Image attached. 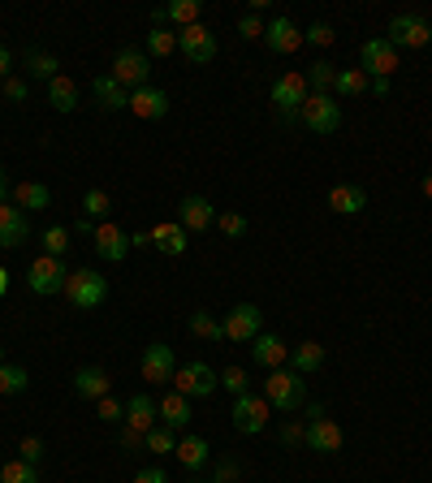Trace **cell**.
Masks as SVG:
<instances>
[{
  "mask_svg": "<svg viewBox=\"0 0 432 483\" xmlns=\"http://www.w3.org/2000/svg\"><path fill=\"white\" fill-rule=\"evenodd\" d=\"M4 290H9V272L0 268V298H4Z\"/></svg>",
  "mask_w": 432,
  "mask_h": 483,
  "instance_id": "cell-56",
  "label": "cell"
},
{
  "mask_svg": "<svg viewBox=\"0 0 432 483\" xmlns=\"http://www.w3.org/2000/svg\"><path fill=\"white\" fill-rule=\"evenodd\" d=\"M359 65H364L367 78H389L398 69V48L389 39H367L359 48Z\"/></svg>",
  "mask_w": 432,
  "mask_h": 483,
  "instance_id": "cell-11",
  "label": "cell"
},
{
  "mask_svg": "<svg viewBox=\"0 0 432 483\" xmlns=\"http://www.w3.org/2000/svg\"><path fill=\"white\" fill-rule=\"evenodd\" d=\"M82 212H87L91 221H104V216L113 212V194L108 191H87L82 194Z\"/></svg>",
  "mask_w": 432,
  "mask_h": 483,
  "instance_id": "cell-39",
  "label": "cell"
},
{
  "mask_svg": "<svg viewBox=\"0 0 432 483\" xmlns=\"http://www.w3.org/2000/svg\"><path fill=\"white\" fill-rule=\"evenodd\" d=\"M302 440H307V423H286V427H281V445H290V449H295V445H302Z\"/></svg>",
  "mask_w": 432,
  "mask_h": 483,
  "instance_id": "cell-49",
  "label": "cell"
},
{
  "mask_svg": "<svg viewBox=\"0 0 432 483\" xmlns=\"http://www.w3.org/2000/svg\"><path fill=\"white\" fill-rule=\"evenodd\" d=\"M307 96H311V91H307V78H302V74H286V78L272 82V104H277V117H281L286 126L299 121Z\"/></svg>",
  "mask_w": 432,
  "mask_h": 483,
  "instance_id": "cell-3",
  "label": "cell"
},
{
  "mask_svg": "<svg viewBox=\"0 0 432 483\" xmlns=\"http://www.w3.org/2000/svg\"><path fill=\"white\" fill-rule=\"evenodd\" d=\"M307 91L311 96H329L333 91V82H337V65H329V61H316V65H307Z\"/></svg>",
  "mask_w": 432,
  "mask_h": 483,
  "instance_id": "cell-31",
  "label": "cell"
},
{
  "mask_svg": "<svg viewBox=\"0 0 432 483\" xmlns=\"http://www.w3.org/2000/svg\"><path fill=\"white\" fill-rule=\"evenodd\" d=\"M130 113L143 121H161V117H169V96L161 87H138V91H130Z\"/></svg>",
  "mask_w": 432,
  "mask_h": 483,
  "instance_id": "cell-22",
  "label": "cell"
},
{
  "mask_svg": "<svg viewBox=\"0 0 432 483\" xmlns=\"http://www.w3.org/2000/svg\"><path fill=\"white\" fill-rule=\"evenodd\" d=\"M69 251V229L66 225H52V229H43V255H66Z\"/></svg>",
  "mask_w": 432,
  "mask_h": 483,
  "instance_id": "cell-41",
  "label": "cell"
},
{
  "mask_svg": "<svg viewBox=\"0 0 432 483\" xmlns=\"http://www.w3.org/2000/svg\"><path fill=\"white\" fill-rule=\"evenodd\" d=\"M13 203H18L22 212H43V207L52 203V191H48L43 182H18V186H13Z\"/></svg>",
  "mask_w": 432,
  "mask_h": 483,
  "instance_id": "cell-29",
  "label": "cell"
},
{
  "mask_svg": "<svg viewBox=\"0 0 432 483\" xmlns=\"http://www.w3.org/2000/svg\"><path fill=\"white\" fill-rule=\"evenodd\" d=\"M251 358H255L264 371H277V367L290 362V346H286L281 337H272V332H260V337L251 341Z\"/></svg>",
  "mask_w": 432,
  "mask_h": 483,
  "instance_id": "cell-21",
  "label": "cell"
},
{
  "mask_svg": "<svg viewBox=\"0 0 432 483\" xmlns=\"http://www.w3.org/2000/svg\"><path fill=\"white\" fill-rule=\"evenodd\" d=\"M389 43L394 48H424V43H432V27L420 13H398L389 22Z\"/></svg>",
  "mask_w": 432,
  "mask_h": 483,
  "instance_id": "cell-14",
  "label": "cell"
},
{
  "mask_svg": "<svg viewBox=\"0 0 432 483\" xmlns=\"http://www.w3.org/2000/svg\"><path fill=\"white\" fill-rule=\"evenodd\" d=\"M286 367L299 371V376L320 371V367H325V346H320V341H299V346H290V362H286Z\"/></svg>",
  "mask_w": 432,
  "mask_h": 483,
  "instance_id": "cell-28",
  "label": "cell"
},
{
  "mask_svg": "<svg viewBox=\"0 0 432 483\" xmlns=\"http://www.w3.org/2000/svg\"><path fill=\"white\" fill-rule=\"evenodd\" d=\"M156 419H161V401H156V397H152V393H134L130 401H126V427H130V432H143V436H147V432H152V427H156Z\"/></svg>",
  "mask_w": 432,
  "mask_h": 483,
  "instance_id": "cell-18",
  "label": "cell"
},
{
  "mask_svg": "<svg viewBox=\"0 0 432 483\" xmlns=\"http://www.w3.org/2000/svg\"><path fill=\"white\" fill-rule=\"evenodd\" d=\"M191 332L200 341H225V323L216 320L212 311H191Z\"/></svg>",
  "mask_w": 432,
  "mask_h": 483,
  "instance_id": "cell-34",
  "label": "cell"
},
{
  "mask_svg": "<svg viewBox=\"0 0 432 483\" xmlns=\"http://www.w3.org/2000/svg\"><path fill=\"white\" fill-rule=\"evenodd\" d=\"M216 229H221L225 238H242V233H247V216H238V212H221V216H216Z\"/></svg>",
  "mask_w": 432,
  "mask_h": 483,
  "instance_id": "cell-45",
  "label": "cell"
},
{
  "mask_svg": "<svg viewBox=\"0 0 432 483\" xmlns=\"http://www.w3.org/2000/svg\"><path fill=\"white\" fill-rule=\"evenodd\" d=\"M311 453H325V457H333V453H342V445H346V436H342V427L320 410V406H311V415H307V440H302Z\"/></svg>",
  "mask_w": 432,
  "mask_h": 483,
  "instance_id": "cell-4",
  "label": "cell"
},
{
  "mask_svg": "<svg viewBox=\"0 0 432 483\" xmlns=\"http://www.w3.org/2000/svg\"><path fill=\"white\" fill-rule=\"evenodd\" d=\"M66 281H69V268H66V259H57V255H39L31 263V272H27L31 293H43V298L66 293Z\"/></svg>",
  "mask_w": 432,
  "mask_h": 483,
  "instance_id": "cell-5",
  "label": "cell"
},
{
  "mask_svg": "<svg viewBox=\"0 0 432 483\" xmlns=\"http://www.w3.org/2000/svg\"><path fill=\"white\" fill-rule=\"evenodd\" d=\"M367 91H372V96H389V78H372Z\"/></svg>",
  "mask_w": 432,
  "mask_h": 483,
  "instance_id": "cell-52",
  "label": "cell"
},
{
  "mask_svg": "<svg viewBox=\"0 0 432 483\" xmlns=\"http://www.w3.org/2000/svg\"><path fill=\"white\" fill-rule=\"evenodd\" d=\"M428 27H432V22H428Z\"/></svg>",
  "mask_w": 432,
  "mask_h": 483,
  "instance_id": "cell-59",
  "label": "cell"
},
{
  "mask_svg": "<svg viewBox=\"0 0 432 483\" xmlns=\"http://www.w3.org/2000/svg\"><path fill=\"white\" fill-rule=\"evenodd\" d=\"M57 69H61V65H57V57H52V52H27V74H31V78H39V82H52V78H57Z\"/></svg>",
  "mask_w": 432,
  "mask_h": 483,
  "instance_id": "cell-38",
  "label": "cell"
},
{
  "mask_svg": "<svg viewBox=\"0 0 432 483\" xmlns=\"http://www.w3.org/2000/svg\"><path fill=\"white\" fill-rule=\"evenodd\" d=\"M238 35H242V39H264V22H260V13H255V9L238 18Z\"/></svg>",
  "mask_w": 432,
  "mask_h": 483,
  "instance_id": "cell-48",
  "label": "cell"
},
{
  "mask_svg": "<svg viewBox=\"0 0 432 483\" xmlns=\"http://www.w3.org/2000/svg\"><path fill=\"white\" fill-rule=\"evenodd\" d=\"M0 483H39V466L22 462V457H9L0 466Z\"/></svg>",
  "mask_w": 432,
  "mask_h": 483,
  "instance_id": "cell-36",
  "label": "cell"
},
{
  "mask_svg": "<svg viewBox=\"0 0 432 483\" xmlns=\"http://www.w3.org/2000/svg\"><path fill=\"white\" fill-rule=\"evenodd\" d=\"M367 82H372V78H367L364 69H337L333 91H337L342 99H355V96H364V91H367Z\"/></svg>",
  "mask_w": 432,
  "mask_h": 483,
  "instance_id": "cell-33",
  "label": "cell"
},
{
  "mask_svg": "<svg viewBox=\"0 0 432 483\" xmlns=\"http://www.w3.org/2000/svg\"><path fill=\"white\" fill-rule=\"evenodd\" d=\"M221 323H225V341H233V346H251V341L264 332V328H260L264 316H260V307H255V302H238V307H233Z\"/></svg>",
  "mask_w": 432,
  "mask_h": 483,
  "instance_id": "cell-8",
  "label": "cell"
},
{
  "mask_svg": "<svg viewBox=\"0 0 432 483\" xmlns=\"http://www.w3.org/2000/svg\"><path fill=\"white\" fill-rule=\"evenodd\" d=\"M264 401L272 410H281V415H295L307 401V380L299 371H290V367H277V371H268L264 380Z\"/></svg>",
  "mask_w": 432,
  "mask_h": 483,
  "instance_id": "cell-1",
  "label": "cell"
},
{
  "mask_svg": "<svg viewBox=\"0 0 432 483\" xmlns=\"http://www.w3.org/2000/svg\"><path fill=\"white\" fill-rule=\"evenodd\" d=\"M66 298L78 311H96V307H104V298H108V281H104L96 268H69Z\"/></svg>",
  "mask_w": 432,
  "mask_h": 483,
  "instance_id": "cell-2",
  "label": "cell"
},
{
  "mask_svg": "<svg viewBox=\"0 0 432 483\" xmlns=\"http://www.w3.org/2000/svg\"><path fill=\"white\" fill-rule=\"evenodd\" d=\"M27 238H31L27 212H22L18 203H0V246H4V251H18Z\"/></svg>",
  "mask_w": 432,
  "mask_h": 483,
  "instance_id": "cell-16",
  "label": "cell"
},
{
  "mask_svg": "<svg viewBox=\"0 0 432 483\" xmlns=\"http://www.w3.org/2000/svg\"><path fill=\"white\" fill-rule=\"evenodd\" d=\"M122 449H126V453H143V449H147V436H143V432H130V427L122 423Z\"/></svg>",
  "mask_w": 432,
  "mask_h": 483,
  "instance_id": "cell-50",
  "label": "cell"
},
{
  "mask_svg": "<svg viewBox=\"0 0 432 483\" xmlns=\"http://www.w3.org/2000/svg\"><path fill=\"white\" fill-rule=\"evenodd\" d=\"M0 362H4V350H0Z\"/></svg>",
  "mask_w": 432,
  "mask_h": 483,
  "instance_id": "cell-58",
  "label": "cell"
},
{
  "mask_svg": "<svg viewBox=\"0 0 432 483\" xmlns=\"http://www.w3.org/2000/svg\"><path fill=\"white\" fill-rule=\"evenodd\" d=\"M165 22H177L182 31L195 27L200 22V0H173V4H165Z\"/></svg>",
  "mask_w": 432,
  "mask_h": 483,
  "instance_id": "cell-37",
  "label": "cell"
},
{
  "mask_svg": "<svg viewBox=\"0 0 432 483\" xmlns=\"http://www.w3.org/2000/svg\"><path fill=\"white\" fill-rule=\"evenodd\" d=\"M74 233H91V238H96V225H91V216H78V221H74Z\"/></svg>",
  "mask_w": 432,
  "mask_h": 483,
  "instance_id": "cell-54",
  "label": "cell"
},
{
  "mask_svg": "<svg viewBox=\"0 0 432 483\" xmlns=\"http://www.w3.org/2000/svg\"><path fill=\"white\" fill-rule=\"evenodd\" d=\"M264 43H268V52H277V57H290V52H299L302 48V31L281 13V18H272L264 27Z\"/></svg>",
  "mask_w": 432,
  "mask_h": 483,
  "instance_id": "cell-15",
  "label": "cell"
},
{
  "mask_svg": "<svg viewBox=\"0 0 432 483\" xmlns=\"http://www.w3.org/2000/svg\"><path fill=\"white\" fill-rule=\"evenodd\" d=\"M177 52V31H165V27H152L147 31V57H156V61H165Z\"/></svg>",
  "mask_w": 432,
  "mask_h": 483,
  "instance_id": "cell-35",
  "label": "cell"
},
{
  "mask_svg": "<svg viewBox=\"0 0 432 483\" xmlns=\"http://www.w3.org/2000/svg\"><path fill=\"white\" fill-rule=\"evenodd\" d=\"M333 39H337V35H333L329 22H316V27H307V31H302V43H316V48H329Z\"/></svg>",
  "mask_w": 432,
  "mask_h": 483,
  "instance_id": "cell-47",
  "label": "cell"
},
{
  "mask_svg": "<svg viewBox=\"0 0 432 483\" xmlns=\"http://www.w3.org/2000/svg\"><path fill=\"white\" fill-rule=\"evenodd\" d=\"M147 74H152V65H147V52L143 48H122L117 57H113V78L122 82V87H147Z\"/></svg>",
  "mask_w": 432,
  "mask_h": 483,
  "instance_id": "cell-13",
  "label": "cell"
},
{
  "mask_svg": "<svg viewBox=\"0 0 432 483\" xmlns=\"http://www.w3.org/2000/svg\"><path fill=\"white\" fill-rule=\"evenodd\" d=\"M221 385V376L208 367V362H182L177 371H173V393H182V397H212Z\"/></svg>",
  "mask_w": 432,
  "mask_h": 483,
  "instance_id": "cell-6",
  "label": "cell"
},
{
  "mask_svg": "<svg viewBox=\"0 0 432 483\" xmlns=\"http://www.w3.org/2000/svg\"><path fill=\"white\" fill-rule=\"evenodd\" d=\"M74 393L87 397V401H100V397L113 393V380H108V371H100V367H82V371L74 376Z\"/></svg>",
  "mask_w": 432,
  "mask_h": 483,
  "instance_id": "cell-27",
  "label": "cell"
},
{
  "mask_svg": "<svg viewBox=\"0 0 432 483\" xmlns=\"http://www.w3.org/2000/svg\"><path fill=\"white\" fill-rule=\"evenodd\" d=\"M299 126H307L311 134H333L342 126V104L333 96H307V104L299 113Z\"/></svg>",
  "mask_w": 432,
  "mask_h": 483,
  "instance_id": "cell-9",
  "label": "cell"
},
{
  "mask_svg": "<svg viewBox=\"0 0 432 483\" xmlns=\"http://www.w3.org/2000/svg\"><path fill=\"white\" fill-rule=\"evenodd\" d=\"M233 427L242 432V436H255V432H264L268 427V415H272V406L264 401V393H242V397H233Z\"/></svg>",
  "mask_w": 432,
  "mask_h": 483,
  "instance_id": "cell-7",
  "label": "cell"
},
{
  "mask_svg": "<svg viewBox=\"0 0 432 483\" xmlns=\"http://www.w3.org/2000/svg\"><path fill=\"white\" fill-rule=\"evenodd\" d=\"M9 65H13V57H9V48H4V43H0V82H4V78H9Z\"/></svg>",
  "mask_w": 432,
  "mask_h": 483,
  "instance_id": "cell-53",
  "label": "cell"
},
{
  "mask_svg": "<svg viewBox=\"0 0 432 483\" xmlns=\"http://www.w3.org/2000/svg\"><path fill=\"white\" fill-rule=\"evenodd\" d=\"M173 457L182 462V471L200 475L203 466H208V457H212V445H208L203 436H191V432H182V436H177V449H173Z\"/></svg>",
  "mask_w": 432,
  "mask_h": 483,
  "instance_id": "cell-20",
  "label": "cell"
},
{
  "mask_svg": "<svg viewBox=\"0 0 432 483\" xmlns=\"http://www.w3.org/2000/svg\"><path fill=\"white\" fill-rule=\"evenodd\" d=\"M191 419H195V415H191V397H182V393L161 397V427H169V432H186V423Z\"/></svg>",
  "mask_w": 432,
  "mask_h": 483,
  "instance_id": "cell-25",
  "label": "cell"
},
{
  "mask_svg": "<svg viewBox=\"0 0 432 483\" xmlns=\"http://www.w3.org/2000/svg\"><path fill=\"white\" fill-rule=\"evenodd\" d=\"M91 91H96V99H100L104 113H122V108H130V91H126L113 74L96 78V82H91Z\"/></svg>",
  "mask_w": 432,
  "mask_h": 483,
  "instance_id": "cell-26",
  "label": "cell"
},
{
  "mask_svg": "<svg viewBox=\"0 0 432 483\" xmlns=\"http://www.w3.org/2000/svg\"><path fill=\"white\" fill-rule=\"evenodd\" d=\"M221 385L230 388L233 397H242V393H251V385H247V371H242V367H225V371H221Z\"/></svg>",
  "mask_w": 432,
  "mask_h": 483,
  "instance_id": "cell-44",
  "label": "cell"
},
{
  "mask_svg": "<svg viewBox=\"0 0 432 483\" xmlns=\"http://www.w3.org/2000/svg\"><path fill=\"white\" fill-rule=\"evenodd\" d=\"M138 371H143L147 388H152V385H173L177 358H173V350H169L165 341H152V346L143 350V362H138Z\"/></svg>",
  "mask_w": 432,
  "mask_h": 483,
  "instance_id": "cell-10",
  "label": "cell"
},
{
  "mask_svg": "<svg viewBox=\"0 0 432 483\" xmlns=\"http://www.w3.org/2000/svg\"><path fill=\"white\" fill-rule=\"evenodd\" d=\"M0 203H9V177H4V164H0Z\"/></svg>",
  "mask_w": 432,
  "mask_h": 483,
  "instance_id": "cell-55",
  "label": "cell"
},
{
  "mask_svg": "<svg viewBox=\"0 0 432 483\" xmlns=\"http://www.w3.org/2000/svg\"><path fill=\"white\" fill-rule=\"evenodd\" d=\"M177 48H182V57L195 65H212L216 61V35L208 31L203 22L195 27H186V31H177Z\"/></svg>",
  "mask_w": 432,
  "mask_h": 483,
  "instance_id": "cell-12",
  "label": "cell"
},
{
  "mask_svg": "<svg viewBox=\"0 0 432 483\" xmlns=\"http://www.w3.org/2000/svg\"><path fill=\"white\" fill-rule=\"evenodd\" d=\"M96 415H100L104 423H122V419H126V406H122V401L108 393V397H100V401H96Z\"/></svg>",
  "mask_w": 432,
  "mask_h": 483,
  "instance_id": "cell-42",
  "label": "cell"
},
{
  "mask_svg": "<svg viewBox=\"0 0 432 483\" xmlns=\"http://www.w3.org/2000/svg\"><path fill=\"white\" fill-rule=\"evenodd\" d=\"M18 457L31 462V466H39V462H43V440H39V436H22V440H18Z\"/></svg>",
  "mask_w": 432,
  "mask_h": 483,
  "instance_id": "cell-46",
  "label": "cell"
},
{
  "mask_svg": "<svg viewBox=\"0 0 432 483\" xmlns=\"http://www.w3.org/2000/svg\"><path fill=\"white\" fill-rule=\"evenodd\" d=\"M27 385H31L27 367H18V362H0V397H18V393H27Z\"/></svg>",
  "mask_w": 432,
  "mask_h": 483,
  "instance_id": "cell-32",
  "label": "cell"
},
{
  "mask_svg": "<svg viewBox=\"0 0 432 483\" xmlns=\"http://www.w3.org/2000/svg\"><path fill=\"white\" fill-rule=\"evenodd\" d=\"M212 225H216V207L203 194H186L182 199V229L186 233H208Z\"/></svg>",
  "mask_w": 432,
  "mask_h": 483,
  "instance_id": "cell-19",
  "label": "cell"
},
{
  "mask_svg": "<svg viewBox=\"0 0 432 483\" xmlns=\"http://www.w3.org/2000/svg\"><path fill=\"white\" fill-rule=\"evenodd\" d=\"M96 255L108 259V263H122V259L130 255V233L117 229L113 221H100L96 225Z\"/></svg>",
  "mask_w": 432,
  "mask_h": 483,
  "instance_id": "cell-17",
  "label": "cell"
},
{
  "mask_svg": "<svg viewBox=\"0 0 432 483\" xmlns=\"http://www.w3.org/2000/svg\"><path fill=\"white\" fill-rule=\"evenodd\" d=\"M152 238V246L161 251V255H182L191 242H186V229H182V221H161V225L147 233Z\"/></svg>",
  "mask_w": 432,
  "mask_h": 483,
  "instance_id": "cell-24",
  "label": "cell"
},
{
  "mask_svg": "<svg viewBox=\"0 0 432 483\" xmlns=\"http://www.w3.org/2000/svg\"><path fill=\"white\" fill-rule=\"evenodd\" d=\"M329 207L337 216H359L367 207V191L364 186H355V182H342V186H333L329 191Z\"/></svg>",
  "mask_w": 432,
  "mask_h": 483,
  "instance_id": "cell-23",
  "label": "cell"
},
{
  "mask_svg": "<svg viewBox=\"0 0 432 483\" xmlns=\"http://www.w3.org/2000/svg\"><path fill=\"white\" fill-rule=\"evenodd\" d=\"M424 199H432V173H424Z\"/></svg>",
  "mask_w": 432,
  "mask_h": 483,
  "instance_id": "cell-57",
  "label": "cell"
},
{
  "mask_svg": "<svg viewBox=\"0 0 432 483\" xmlns=\"http://www.w3.org/2000/svg\"><path fill=\"white\" fill-rule=\"evenodd\" d=\"M0 87H4V99H9V104H27V96H31L27 78H18V74H9V78H4Z\"/></svg>",
  "mask_w": 432,
  "mask_h": 483,
  "instance_id": "cell-43",
  "label": "cell"
},
{
  "mask_svg": "<svg viewBox=\"0 0 432 483\" xmlns=\"http://www.w3.org/2000/svg\"><path fill=\"white\" fill-rule=\"evenodd\" d=\"M48 104H52L57 113H74V108H78V82L66 78V74H57V78L48 82Z\"/></svg>",
  "mask_w": 432,
  "mask_h": 483,
  "instance_id": "cell-30",
  "label": "cell"
},
{
  "mask_svg": "<svg viewBox=\"0 0 432 483\" xmlns=\"http://www.w3.org/2000/svg\"><path fill=\"white\" fill-rule=\"evenodd\" d=\"M177 449V432H169V427H152L147 432V453H156V457H165V453Z\"/></svg>",
  "mask_w": 432,
  "mask_h": 483,
  "instance_id": "cell-40",
  "label": "cell"
},
{
  "mask_svg": "<svg viewBox=\"0 0 432 483\" xmlns=\"http://www.w3.org/2000/svg\"><path fill=\"white\" fill-rule=\"evenodd\" d=\"M134 483H169V475L161 471V466H152V471H138V475H134Z\"/></svg>",
  "mask_w": 432,
  "mask_h": 483,
  "instance_id": "cell-51",
  "label": "cell"
}]
</instances>
